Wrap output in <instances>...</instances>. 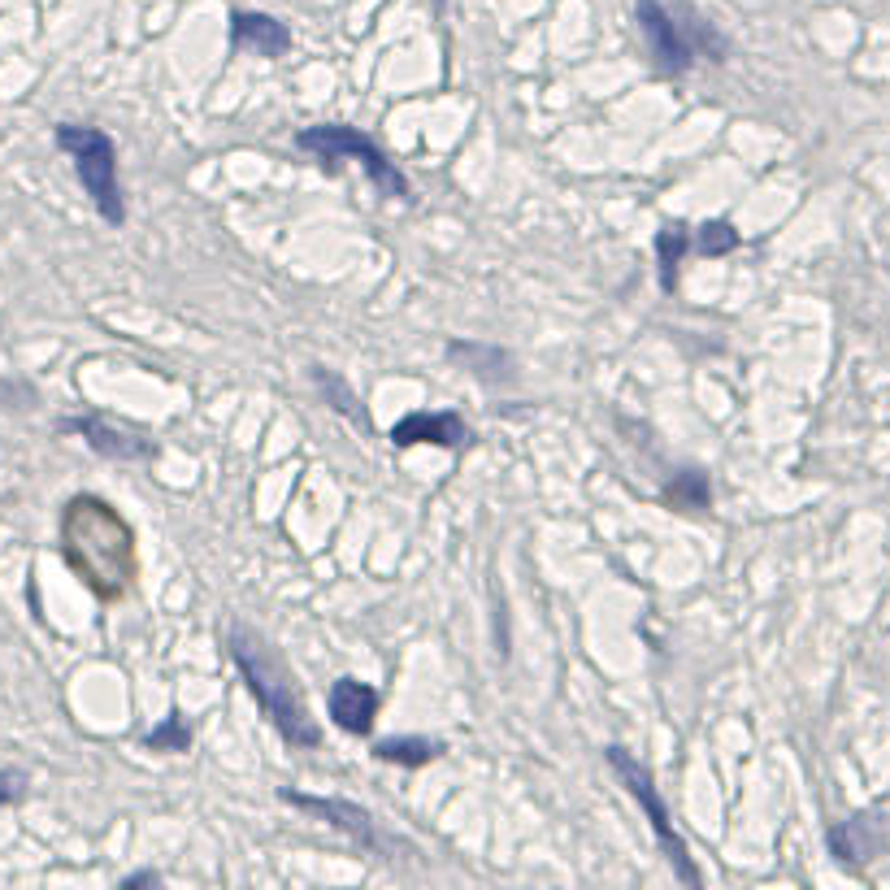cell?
Masks as SVG:
<instances>
[{
	"mask_svg": "<svg viewBox=\"0 0 890 890\" xmlns=\"http://www.w3.org/2000/svg\"><path fill=\"white\" fill-rule=\"evenodd\" d=\"M62 556L100 600H122L136 578V539L127 522L96 495H74L66 504Z\"/></svg>",
	"mask_w": 890,
	"mask_h": 890,
	"instance_id": "cell-1",
	"label": "cell"
},
{
	"mask_svg": "<svg viewBox=\"0 0 890 890\" xmlns=\"http://www.w3.org/2000/svg\"><path fill=\"white\" fill-rule=\"evenodd\" d=\"M226 647H230V661H235L239 678L248 686V695L257 699L261 717L282 734V743H287V748H304V752H309V748H322V730H318V721L309 717L300 683H296L287 656L278 652L275 643H270L261 630H253V625H230Z\"/></svg>",
	"mask_w": 890,
	"mask_h": 890,
	"instance_id": "cell-2",
	"label": "cell"
},
{
	"mask_svg": "<svg viewBox=\"0 0 890 890\" xmlns=\"http://www.w3.org/2000/svg\"><path fill=\"white\" fill-rule=\"evenodd\" d=\"M634 22L647 44V62L661 78H678L704 62H726L730 44L695 9V0H634Z\"/></svg>",
	"mask_w": 890,
	"mask_h": 890,
	"instance_id": "cell-3",
	"label": "cell"
},
{
	"mask_svg": "<svg viewBox=\"0 0 890 890\" xmlns=\"http://www.w3.org/2000/svg\"><path fill=\"white\" fill-rule=\"evenodd\" d=\"M53 143L74 161V174L87 192V201L109 226L127 222V196L118 183V143L100 127H83V122H57L53 127Z\"/></svg>",
	"mask_w": 890,
	"mask_h": 890,
	"instance_id": "cell-4",
	"label": "cell"
},
{
	"mask_svg": "<svg viewBox=\"0 0 890 890\" xmlns=\"http://www.w3.org/2000/svg\"><path fill=\"white\" fill-rule=\"evenodd\" d=\"M296 148L309 152V157H318L322 170H331V174L340 170L343 161H356L383 196H392V201H412V187H409V179L400 174V165H396L374 139L365 136V131H356V127H343V122L304 127V131H296Z\"/></svg>",
	"mask_w": 890,
	"mask_h": 890,
	"instance_id": "cell-5",
	"label": "cell"
},
{
	"mask_svg": "<svg viewBox=\"0 0 890 890\" xmlns=\"http://www.w3.org/2000/svg\"><path fill=\"white\" fill-rule=\"evenodd\" d=\"M604 760H609V769H613L616 778H621V786H625V795L643 808V817L652 825V834H656V843H661V851L669 856V865H674V873H678V882L686 887H699L704 882V873L695 869V860H690V851H686L683 834L674 829V817H669V804L661 800V791H656V778H652V769L639 760L634 752H625L621 743L613 748H604Z\"/></svg>",
	"mask_w": 890,
	"mask_h": 890,
	"instance_id": "cell-6",
	"label": "cell"
},
{
	"mask_svg": "<svg viewBox=\"0 0 890 890\" xmlns=\"http://www.w3.org/2000/svg\"><path fill=\"white\" fill-rule=\"evenodd\" d=\"M825 843H829V856H834L843 869H865V865H873L890 847V800H878V804H869L865 813H851L847 822L829 825Z\"/></svg>",
	"mask_w": 890,
	"mask_h": 890,
	"instance_id": "cell-7",
	"label": "cell"
},
{
	"mask_svg": "<svg viewBox=\"0 0 890 890\" xmlns=\"http://www.w3.org/2000/svg\"><path fill=\"white\" fill-rule=\"evenodd\" d=\"M282 800H287L291 808L309 813V817H322L326 825L343 829V834H347L356 847H365V851H383V847H387L378 822H374L361 804H352V800H326V795H304V791H282Z\"/></svg>",
	"mask_w": 890,
	"mask_h": 890,
	"instance_id": "cell-8",
	"label": "cell"
},
{
	"mask_svg": "<svg viewBox=\"0 0 890 890\" xmlns=\"http://www.w3.org/2000/svg\"><path fill=\"white\" fill-rule=\"evenodd\" d=\"M57 430L87 439V448L100 452V457H109V461H152V457H157V443H152L148 435L122 430V426H114V421H105V417H96V412H87V417H66V421H57Z\"/></svg>",
	"mask_w": 890,
	"mask_h": 890,
	"instance_id": "cell-9",
	"label": "cell"
},
{
	"mask_svg": "<svg viewBox=\"0 0 890 890\" xmlns=\"http://www.w3.org/2000/svg\"><path fill=\"white\" fill-rule=\"evenodd\" d=\"M392 443L396 448H412V443H435V448H448V452H465L474 443V430L465 426L461 412L448 409H417L409 417H400L392 426Z\"/></svg>",
	"mask_w": 890,
	"mask_h": 890,
	"instance_id": "cell-10",
	"label": "cell"
},
{
	"mask_svg": "<svg viewBox=\"0 0 890 890\" xmlns=\"http://www.w3.org/2000/svg\"><path fill=\"white\" fill-rule=\"evenodd\" d=\"M378 708H383L378 686L361 683V678H340V683L331 686V695H326L331 721L340 726L343 734H352V739H365V734L374 730Z\"/></svg>",
	"mask_w": 890,
	"mask_h": 890,
	"instance_id": "cell-11",
	"label": "cell"
},
{
	"mask_svg": "<svg viewBox=\"0 0 890 890\" xmlns=\"http://www.w3.org/2000/svg\"><path fill=\"white\" fill-rule=\"evenodd\" d=\"M230 49L275 62V57H287V53H291V31H287V22H278L270 13L235 9V13H230Z\"/></svg>",
	"mask_w": 890,
	"mask_h": 890,
	"instance_id": "cell-12",
	"label": "cell"
},
{
	"mask_svg": "<svg viewBox=\"0 0 890 890\" xmlns=\"http://www.w3.org/2000/svg\"><path fill=\"white\" fill-rule=\"evenodd\" d=\"M448 356L461 365V369H470V374H479L486 383H504V378H513V356L504 352V347H491V343H448Z\"/></svg>",
	"mask_w": 890,
	"mask_h": 890,
	"instance_id": "cell-13",
	"label": "cell"
},
{
	"mask_svg": "<svg viewBox=\"0 0 890 890\" xmlns=\"http://www.w3.org/2000/svg\"><path fill=\"white\" fill-rule=\"evenodd\" d=\"M439 755H443V743L421 739V734H392V739L374 743V760H387V764H400V769H421V764H430Z\"/></svg>",
	"mask_w": 890,
	"mask_h": 890,
	"instance_id": "cell-14",
	"label": "cell"
},
{
	"mask_svg": "<svg viewBox=\"0 0 890 890\" xmlns=\"http://www.w3.org/2000/svg\"><path fill=\"white\" fill-rule=\"evenodd\" d=\"M690 248H695V230H686V226L656 230V266H661V287L665 291L678 287V266H683V257Z\"/></svg>",
	"mask_w": 890,
	"mask_h": 890,
	"instance_id": "cell-15",
	"label": "cell"
},
{
	"mask_svg": "<svg viewBox=\"0 0 890 890\" xmlns=\"http://www.w3.org/2000/svg\"><path fill=\"white\" fill-rule=\"evenodd\" d=\"M661 500H665L674 513H708V474L683 470L678 479L661 491Z\"/></svg>",
	"mask_w": 890,
	"mask_h": 890,
	"instance_id": "cell-16",
	"label": "cell"
},
{
	"mask_svg": "<svg viewBox=\"0 0 890 890\" xmlns=\"http://www.w3.org/2000/svg\"><path fill=\"white\" fill-rule=\"evenodd\" d=\"M143 748L148 752H192V726L179 712H170L143 734Z\"/></svg>",
	"mask_w": 890,
	"mask_h": 890,
	"instance_id": "cell-17",
	"label": "cell"
},
{
	"mask_svg": "<svg viewBox=\"0 0 890 890\" xmlns=\"http://www.w3.org/2000/svg\"><path fill=\"white\" fill-rule=\"evenodd\" d=\"M313 383H318V392L331 400V409L343 412V417H352V421H361L365 426V409H361V400L352 396V387L343 383V378H335L326 365H313Z\"/></svg>",
	"mask_w": 890,
	"mask_h": 890,
	"instance_id": "cell-18",
	"label": "cell"
},
{
	"mask_svg": "<svg viewBox=\"0 0 890 890\" xmlns=\"http://www.w3.org/2000/svg\"><path fill=\"white\" fill-rule=\"evenodd\" d=\"M734 248H739V230L730 222H721V217H712V222H704L695 230V253L699 257H726Z\"/></svg>",
	"mask_w": 890,
	"mask_h": 890,
	"instance_id": "cell-19",
	"label": "cell"
},
{
	"mask_svg": "<svg viewBox=\"0 0 890 890\" xmlns=\"http://www.w3.org/2000/svg\"><path fill=\"white\" fill-rule=\"evenodd\" d=\"M26 795V773L22 769H0V813L13 808Z\"/></svg>",
	"mask_w": 890,
	"mask_h": 890,
	"instance_id": "cell-20",
	"label": "cell"
},
{
	"mask_svg": "<svg viewBox=\"0 0 890 890\" xmlns=\"http://www.w3.org/2000/svg\"><path fill=\"white\" fill-rule=\"evenodd\" d=\"M122 890H136V887H161V873H152V869H139V873H127L122 882H118Z\"/></svg>",
	"mask_w": 890,
	"mask_h": 890,
	"instance_id": "cell-21",
	"label": "cell"
},
{
	"mask_svg": "<svg viewBox=\"0 0 890 890\" xmlns=\"http://www.w3.org/2000/svg\"><path fill=\"white\" fill-rule=\"evenodd\" d=\"M430 4H435V13H443V9H448V0H430Z\"/></svg>",
	"mask_w": 890,
	"mask_h": 890,
	"instance_id": "cell-22",
	"label": "cell"
}]
</instances>
